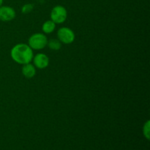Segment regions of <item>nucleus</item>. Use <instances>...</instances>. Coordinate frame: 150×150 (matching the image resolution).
Segmentation results:
<instances>
[{
    "instance_id": "obj_12",
    "label": "nucleus",
    "mask_w": 150,
    "mask_h": 150,
    "mask_svg": "<svg viewBox=\"0 0 150 150\" xmlns=\"http://www.w3.org/2000/svg\"><path fill=\"white\" fill-rule=\"evenodd\" d=\"M2 3H3V0H0V7L2 5Z\"/></svg>"
},
{
    "instance_id": "obj_7",
    "label": "nucleus",
    "mask_w": 150,
    "mask_h": 150,
    "mask_svg": "<svg viewBox=\"0 0 150 150\" xmlns=\"http://www.w3.org/2000/svg\"><path fill=\"white\" fill-rule=\"evenodd\" d=\"M22 73L27 79H31V78L34 77L36 73L35 66L30 63L23 64V67H22Z\"/></svg>"
},
{
    "instance_id": "obj_5",
    "label": "nucleus",
    "mask_w": 150,
    "mask_h": 150,
    "mask_svg": "<svg viewBox=\"0 0 150 150\" xmlns=\"http://www.w3.org/2000/svg\"><path fill=\"white\" fill-rule=\"evenodd\" d=\"M16 17V11L13 7L8 6L0 7V20L2 21H10Z\"/></svg>"
},
{
    "instance_id": "obj_11",
    "label": "nucleus",
    "mask_w": 150,
    "mask_h": 150,
    "mask_svg": "<svg viewBox=\"0 0 150 150\" xmlns=\"http://www.w3.org/2000/svg\"><path fill=\"white\" fill-rule=\"evenodd\" d=\"M34 6L32 4H26L22 7L21 11L22 13H24V14H27V13L32 12V10H33Z\"/></svg>"
},
{
    "instance_id": "obj_1",
    "label": "nucleus",
    "mask_w": 150,
    "mask_h": 150,
    "mask_svg": "<svg viewBox=\"0 0 150 150\" xmlns=\"http://www.w3.org/2000/svg\"><path fill=\"white\" fill-rule=\"evenodd\" d=\"M12 59L16 63L26 64L30 63L33 59V51L29 45L24 43H19L13 46L10 51Z\"/></svg>"
},
{
    "instance_id": "obj_2",
    "label": "nucleus",
    "mask_w": 150,
    "mask_h": 150,
    "mask_svg": "<svg viewBox=\"0 0 150 150\" xmlns=\"http://www.w3.org/2000/svg\"><path fill=\"white\" fill-rule=\"evenodd\" d=\"M47 43H48V40L46 36L41 33L34 34L29 39V45L32 49H42L46 46Z\"/></svg>"
},
{
    "instance_id": "obj_4",
    "label": "nucleus",
    "mask_w": 150,
    "mask_h": 150,
    "mask_svg": "<svg viewBox=\"0 0 150 150\" xmlns=\"http://www.w3.org/2000/svg\"><path fill=\"white\" fill-rule=\"evenodd\" d=\"M59 40L64 44H70L74 41L75 34L73 30L67 27H62L57 32Z\"/></svg>"
},
{
    "instance_id": "obj_9",
    "label": "nucleus",
    "mask_w": 150,
    "mask_h": 150,
    "mask_svg": "<svg viewBox=\"0 0 150 150\" xmlns=\"http://www.w3.org/2000/svg\"><path fill=\"white\" fill-rule=\"evenodd\" d=\"M47 45L49 47V48H51V50H54V51H58L62 47V43L59 40L57 39H51L49 41H48V43Z\"/></svg>"
},
{
    "instance_id": "obj_3",
    "label": "nucleus",
    "mask_w": 150,
    "mask_h": 150,
    "mask_svg": "<svg viewBox=\"0 0 150 150\" xmlns=\"http://www.w3.org/2000/svg\"><path fill=\"white\" fill-rule=\"evenodd\" d=\"M67 12L65 7L61 5L55 6L51 12V18L55 23H62L66 21Z\"/></svg>"
},
{
    "instance_id": "obj_8",
    "label": "nucleus",
    "mask_w": 150,
    "mask_h": 150,
    "mask_svg": "<svg viewBox=\"0 0 150 150\" xmlns=\"http://www.w3.org/2000/svg\"><path fill=\"white\" fill-rule=\"evenodd\" d=\"M56 27V23L54 21H52L51 20L47 21L45 23L42 24V29L44 33L45 34H50L51 32H53L55 29Z\"/></svg>"
},
{
    "instance_id": "obj_6",
    "label": "nucleus",
    "mask_w": 150,
    "mask_h": 150,
    "mask_svg": "<svg viewBox=\"0 0 150 150\" xmlns=\"http://www.w3.org/2000/svg\"><path fill=\"white\" fill-rule=\"evenodd\" d=\"M33 62L35 67L39 69H44L49 64V59L45 54H38L33 59Z\"/></svg>"
},
{
    "instance_id": "obj_10",
    "label": "nucleus",
    "mask_w": 150,
    "mask_h": 150,
    "mask_svg": "<svg viewBox=\"0 0 150 150\" xmlns=\"http://www.w3.org/2000/svg\"><path fill=\"white\" fill-rule=\"evenodd\" d=\"M150 125H149V121H146V122L145 123L144 125L143 128V133L144 136H145L147 140H149V135H150Z\"/></svg>"
}]
</instances>
